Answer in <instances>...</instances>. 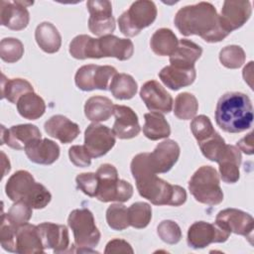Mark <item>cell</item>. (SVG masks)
Listing matches in <instances>:
<instances>
[{"instance_id":"21","label":"cell","mask_w":254,"mask_h":254,"mask_svg":"<svg viewBox=\"0 0 254 254\" xmlns=\"http://www.w3.org/2000/svg\"><path fill=\"white\" fill-rule=\"evenodd\" d=\"M97 51L99 59L111 57L119 61H127L133 56L134 45L129 39L107 35L97 39Z\"/></svg>"},{"instance_id":"1","label":"cell","mask_w":254,"mask_h":254,"mask_svg":"<svg viewBox=\"0 0 254 254\" xmlns=\"http://www.w3.org/2000/svg\"><path fill=\"white\" fill-rule=\"evenodd\" d=\"M148 154H137L130 165L139 194L155 205L180 206L184 204L187 200L186 190L158 178L150 167Z\"/></svg>"},{"instance_id":"22","label":"cell","mask_w":254,"mask_h":254,"mask_svg":"<svg viewBox=\"0 0 254 254\" xmlns=\"http://www.w3.org/2000/svg\"><path fill=\"white\" fill-rule=\"evenodd\" d=\"M46 133L63 144L71 143L80 132L79 126L67 117L58 114L48 119L44 125Z\"/></svg>"},{"instance_id":"30","label":"cell","mask_w":254,"mask_h":254,"mask_svg":"<svg viewBox=\"0 0 254 254\" xmlns=\"http://www.w3.org/2000/svg\"><path fill=\"white\" fill-rule=\"evenodd\" d=\"M179 40L175 33L168 28L158 29L150 40V47L152 51L161 57L172 56L176 51Z\"/></svg>"},{"instance_id":"46","label":"cell","mask_w":254,"mask_h":254,"mask_svg":"<svg viewBox=\"0 0 254 254\" xmlns=\"http://www.w3.org/2000/svg\"><path fill=\"white\" fill-rule=\"evenodd\" d=\"M77 188L86 195L95 197L97 187H98V178L96 173H81L75 178Z\"/></svg>"},{"instance_id":"39","label":"cell","mask_w":254,"mask_h":254,"mask_svg":"<svg viewBox=\"0 0 254 254\" xmlns=\"http://www.w3.org/2000/svg\"><path fill=\"white\" fill-rule=\"evenodd\" d=\"M198 145L202 155L212 162L218 161L226 146L224 139L217 132L198 143Z\"/></svg>"},{"instance_id":"23","label":"cell","mask_w":254,"mask_h":254,"mask_svg":"<svg viewBox=\"0 0 254 254\" xmlns=\"http://www.w3.org/2000/svg\"><path fill=\"white\" fill-rule=\"evenodd\" d=\"M24 150L29 160L39 165H52L60 157L59 145L48 138L36 139Z\"/></svg>"},{"instance_id":"12","label":"cell","mask_w":254,"mask_h":254,"mask_svg":"<svg viewBox=\"0 0 254 254\" xmlns=\"http://www.w3.org/2000/svg\"><path fill=\"white\" fill-rule=\"evenodd\" d=\"M215 223L229 233L233 232L246 237L252 243L254 219L249 213L237 208H225L217 213Z\"/></svg>"},{"instance_id":"19","label":"cell","mask_w":254,"mask_h":254,"mask_svg":"<svg viewBox=\"0 0 254 254\" xmlns=\"http://www.w3.org/2000/svg\"><path fill=\"white\" fill-rule=\"evenodd\" d=\"M1 127V144H6L12 149H25L34 140L42 138L39 128L33 124L14 125L9 129Z\"/></svg>"},{"instance_id":"38","label":"cell","mask_w":254,"mask_h":254,"mask_svg":"<svg viewBox=\"0 0 254 254\" xmlns=\"http://www.w3.org/2000/svg\"><path fill=\"white\" fill-rule=\"evenodd\" d=\"M246 60L244 50L240 46L230 45L224 47L219 53V61L221 64L227 68L235 69L243 65Z\"/></svg>"},{"instance_id":"9","label":"cell","mask_w":254,"mask_h":254,"mask_svg":"<svg viewBox=\"0 0 254 254\" xmlns=\"http://www.w3.org/2000/svg\"><path fill=\"white\" fill-rule=\"evenodd\" d=\"M117 69L111 65L85 64L80 66L74 75L75 85L83 91L94 89L107 90Z\"/></svg>"},{"instance_id":"29","label":"cell","mask_w":254,"mask_h":254,"mask_svg":"<svg viewBox=\"0 0 254 254\" xmlns=\"http://www.w3.org/2000/svg\"><path fill=\"white\" fill-rule=\"evenodd\" d=\"M113 113L114 104L111 99L105 96H91L84 104L85 117L94 123L108 120Z\"/></svg>"},{"instance_id":"41","label":"cell","mask_w":254,"mask_h":254,"mask_svg":"<svg viewBox=\"0 0 254 254\" xmlns=\"http://www.w3.org/2000/svg\"><path fill=\"white\" fill-rule=\"evenodd\" d=\"M24 55L22 42L15 38H5L0 43V58L2 61L12 64L18 62Z\"/></svg>"},{"instance_id":"13","label":"cell","mask_w":254,"mask_h":254,"mask_svg":"<svg viewBox=\"0 0 254 254\" xmlns=\"http://www.w3.org/2000/svg\"><path fill=\"white\" fill-rule=\"evenodd\" d=\"M115 145L113 131L105 125L91 123L84 132V147L91 158H99L107 154Z\"/></svg>"},{"instance_id":"45","label":"cell","mask_w":254,"mask_h":254,"mask_svg":"<svg viewBox=\"0 0 254 254\" xmlns=\"http://www.w3.org/2000/svg\"><path fill=\"white\" fill-rule=\"evenodd\" d=\"M16 229L14 225H12L8 219L6 218V214H2L1 228H0V242L1 246L4 250L9 252H15L16 246Z\"/></svg>"},{"instance_id":"8","label":"cell","mask_w":254,"mask_h":254,"mask_svg":"<svg viewBox=\"0 0 254 254\" xmlns=\"http://www.w3.org/2000/svg\"><path fill=\"white\" fill-rule=\"evenodd\" d=\"M156 17L157 7L153 1H135L118 18L120 32L126 37H135L144 28L153 24Z\"/></svg>"},{"instance_id":"37","label":"cell","mask_w":254,"mask_h":254,"mask_svg":"<svg viewBox=\"0 0 254 254\" xmlns=\"http://www.w3.org/2000/svg\"><path fill=\"white\" fill-rule=\"evenodd\" d=\"M128 210L129 225L134 228H145L152 218V207L149 203L137 201L130 205Z\"/></svg>"},{"instance_id":"32","label":"cell","mask_w":254,"mask_h":254,"mask_svg":"<svg viewBox=\"0 0 254 254\" xmlns=\"http://www.w3.org/2000/svg\"><path fill=\"white\" fill-rule=\"evenodd\" d=\"M19 114L28 120H36L42 117L46 111L44 99L35 92L24 94L17 102Z\"/></svg>"},{"instance_id":"35","label":"cell","mask_w":254,"mask_h":254,"mask_svg":"<svg viewBox=\"0 0 254 254\" xmlns=\"http://www.w3.org/2000/svg\"><path fill=\"white\" fill-rule=\"evenodd\" d=\"M138 84L136 80L127 73H116L110 84L109 90L116 99H131L137 93Z\"/></svg>"},{"instance_id":"28","label":"cell","mask_w":254,"mask_h":254,"mask_svg":"<svg viewBox=\"0 0 254 254\" xmlns=\"http://www.w3.org/2000/svg\"><path fill=\"white\" fill-rule=\"evenodd\" d=\"M35 39L41 50L48 54L57 53L62 46V36L50 22H43L37 26Z\"/></svg>"},{"instance_id":"26","label":"cell","mask_w":254,"mask_h":254,"mask_svg":"<svg viewBox=\"0 0 254 254\" xmlns=\"http://www.w3.org/2000/svg\"><path fill=\"white\" fill-rule=\"evenodd\" d=\"M196 76L195 68H183L175 65H167L159 72L162 82L172 90H179L182 87L193 83Z\"/></svg>"},{"instance_id":"47","label":"cell","mask_w":254,"mask_h":254,"mask_svg":"<svg viewBox=\"0 0 254 254\" xmlns=\"http://www.w3.org/2000/svg\"><path fill=\"white\" fill-rule=\"evenodd\" d=\"M68 157L70 162L79 168H85L91 164V156L85 149L84 145H74L68 150Z\"/></svg>"},{"instance_id":"34","label":"cell","mask_w":254,"mask_h":254,"mask_svg":"<svg viewBox=\"0 0 254 254\" xmlns=\"http://www.w3.org/2000/svg\"><path fill=\"white\" fill-rule=\"evenodd\" d=\"M69 54L77 60L99 59L97 52V39L88 35H78L69 44Z\"/></svg>"},{"instance_id":"49","label":"cell","mask_w":254,"mask_h":254,"mask_svg":"<svg viewBox=\"0 0 254 254\" xmlns=\"http://www.w3.org/2000/svg\"><path fill=\"white\" fill-rule=\"evenodd\" d=\"M237 147L247 155L253 154V132H250L247 136L237 142Z\"/></svg>"},{"instance_id":"2","label":"cell","mask_w":254,"mask_h":254,"mask_svg":"<svg viewBox=\"0 0 254 254\" xmlns=\"http://www.w3.org/2000/svg\"><path fill=\"white\" fill-rule=\"evenodd\" d=\"M174 22L182 35H196L207 43H218L229 35L221 25L215 7L209 2L182 7Z\"/></svg>"},{"instance_id":"20","label":"cell","mask_w":254,"mask_h":254,"mask_svg":"<svg viewBox=\"0 0 254 254\" xmlns=\"http://www.w3.org/2000/svg\"><path fill=\"white\" fill-rule=\"evenodd\" d=\"M115 122L112 131L119 139H132L136 137L141 130L138 116L132 108L125 105H114Z\"/></svg>"},{"instance_id":"5","label":"cell","mask_w":254,"mask_h":254,"mask_svg":"<svg viewBox=\"0 0 254 254\" xmlns=\"http://www.w3.org/2000/svg\"><path fill=\"white\" fill-rule=\"evenodd\" d=\"M98 187L95 197L102 202H125L133 195L130 183L118 178L117 169L111 164H102L96 171Z\"/></svg>"},{"instance_id":"42","label":"cell","mask_w":254,"mask_h":254,"mask_svg":"<svg viewBox=\"0 0 254 254\" xmlns=\"http://www.w3.org/2000/svg\"><path fill=\"white\" fill-rule=\"evenodd\" d=\"M33 207L24 201H15V203L10 207L6 218L8 221L15 227L21 226L25 223H28L33 214Z\"/></svg>"},{"instance_id":"27","label":"cell","mask_w":254,"mask_h":254,"mask_svg":"<svg viewBox=\"0 0 254 254\" xmlns=\"http://www.w3.org/2000/svg\"><path fill=\"white\" fill-rule=\"evenodd\" d=\"M201 54L202 49L200 46L188 39H182L179 41L176 51L170 56V63L175 66L192 68Z\"/></svg>"},{"instance_id":"10","label":"cell","mask_w":254,"mask_h":254,"mask_svg":"<svg viewBox=\"0 0 254 254\" xmlns=\"http://www.w3.org/2000/svg\"><path fill=\"white\" fill-rule=\"evenodd\" d=\"M230 233L218 224L205 221L193 222L188 230V245L193 249L205 248L211 243L225 242Z\"/></svg>"},{"instance_id":"17","label":"cell","mask_w":254,"mask_h":254,"mask_svg":"<svg viewBox=\"0 0 254 254\" xmlns=\"http://www.w3.org/2000/svg\"><path fill=\"white\" fill-rule=\"evenodd\" d=\"M140 97L153 112L169 113L173 108V97L157 80L145 82L141 87Z\"/></svg>"},{"instance_id":"36","label":"cell","mask_w":254,"mask_h":254,"mask_svg":"<svg viewBox=\"0 0 254 254\" xmlns=\"http://www.w3.org/2000/svg\"><path fill=\"white\" fill-rule=\"evenodd\" d=\"M198 109L196 97L190 92H182L177 95L174 105V114L182 120L192 119Z\"/></svg>"},{"instance_id":"44","label":"cell","mask_w":254,"mask_h":254,"mask_svg":"<svg viewBox=\"0 0 254 254\" xmlns=\"http://www.w3.org/2000/svg\"><path fill=\"white\" fill-rule=\"evenodd\" d=\"M159 237L168 244H177L182 238V230L177 222L163 220L157 227Z\"/></svg>"},{"instance_id":"14","label":"cell","mask_w":254,"mask_h":254,"mask_svg":"<svg viewBox=\"0 0 254 254\" xmlns=\"http://www.w3.org/2000/svg\"><path fill=\"white\" fill-rule=\"evenodd\" d=\"M31 5L33 2L2 0L0 2V24L13 31L24 30L30 21L27 6Z\"/></svg>"},{"instance_id":"40","label":"cell","mask_w":254,"mask_h":254,"mask_svg":"<svg viewBox=\"0 0 254 254\" xmlns=\"http://www.w3.org/2000/svg\"><path fill=\"white\" fill-rule=\"evenodd\" d=\"M106 221L113 230H124L129 226L128 210L125 205L114 203L108 206L106 210Z\"/></svg>"},{"instance_id":"43","label":"cell","mask_w":254,"mask_h":254,"mask_svg":"<svg viewBox=\"0 0 254 254\" xmlns=\"http://www.w3.org/2000/svg\"><path fill=\"white\" fill-rule=\"evenodd\" d=\"M190 130L197 143L202 142L216 132L210 119L205 115H198L193 117L192 121L190 122Z\"/></svg>"},{"instance_id":"31","label":"cell","mask_w":254,"mask_h":254,"mask_svg":"<svg viewBox=\"0 0 254 254\" xmlns=\"http://www.w3.org/2000/svg\"><path fill=\"white\" fill-rule=\"evenodd\" d=\"M145 124L143 127L144 135L152 140L168 138L171 134V128L165 116L159 112H150L144 115Z\"/></svg>"},{"instance_id":"11","label":"cell","mask_w":254,"mask_h":254,"mask_svg":"<svg viewBox=\"0 0 254 254\" xmlns=\"http://www.w3.org/2000/svg\"><path fill=\"white\" fill-rule=\"evenodd\" d=\"M90 14L89 31L99 37L111 35L115 30V19L112 16V5L107 0H89L86 2Z\"/></svg>"},{"instance_id":"6","label":"cell","mask_w":254,"mask_h":254,"mask_svg":"<svg viewBox=\"0 0 254 254\" xmlns=\"http://www.w3.org/2000/svg\"><path fill=\"white\" fill-rule=\"evenodd\" d=\"M189 190L196 201L216 205L223 200L217 171L211 166L198 168L189 182Z\"/></svg>"},{"instance_id":"7","label":"cell","mask_w":254,"mask_h":254,"mask_svg":"<svg viewBox=\"0 0 254 254\" xmlns=\"http://www.w3.org/2000/svg\"><path fill=\"white\" fill-rule=\"evenodd\" d=\"M67 224L72 230L74 244L79 252H89L99 243L100 232L89 209H73L68 215Z\"/></svg>"},{"instance_id":"24","label":"cell","mask_w":254,"mask_h":254,"mask_svg":"<svg viewBox=\"0 0 254 254\" xmlns=\"http://www.w3.org/2000/svg\"><path fill=\"white\" fill-rule=\"evenodd\" d=\"M16 250L15 253L36 254L44 253L45 249L39 234L38 226L25 223L16 229Z\"/></svg>"},{"instance_id":"18","label":"cell","mask_w":254,"mask_h":254,"mask_svg":"<svg viewBox=\"0 0 254 254\" xmlns=\"http://www.w3.org/2000/svg\"><path fill=\"white\" fill-rule=\"evenodd\" d=\"M37 226L44 249H53L55 253H64L68 251L69 237L65 225L43 222Z\"/></svg>"},{"instance_id":"4","label":"cell","mask_w":254,"mask_h":254,"mask_svg":"<svg viewBox=\"0 0 254 254\" xmlns=\"http://www.w3.org/2000/svg\"><path fill=\"white\" fill-rule=\"evenodd\" d=\"M7 196L13 201H24L31 207L41 209L46 207L52 199L49 190L37 183L34 177L25 170L15 172L5 186Z\"/></svg>"},{"instance_id":"48","label":"cell","mask_w":254,"mask_h":254,"mask_svg":"<svg viewBox=\"0 0 254 254\" xmlns=\"http://www.w3.org/2000/svg\"><path fill=\"white\" fill-rule=\"evenodd\" d=\"M105 254H111V253H134L133 248L131 247V245L123 240V239H119V238H115L110 240L105 247L104 250Z\"/></svg>"},{"instance_id":"33","label":"cell","mask_w":254,"mask_h":254,"mask_svg":"<svg viewBox=\"0 0 254 254\" xmlns=\"http://www.w3.org/2000/svg\"><path fill=\"white\" fill-rule=\"evenodd\" d=\"M34 92L33 85L24 78H6L2 74L1 80V97L6 98L11 103L17 104L20 97L24 94Z\"/></svg>"},{"instance_id":"25","label":"cell","mask_w":254,"mask_h":254,"mask_svg":"<svg viewBox=\"0 0 254 254\" xmlns=\"http://www.w3.org/2000/svg\"><path fill=\"white\" fill-rule=\"evenodd\" d=\"M241 159V153L237 147L232 145L225 146L223 153L216 162L219 165L220 177L224 183L234 184L238 182Z\"/></svg>"},{"instance_id":"15","label":"cell","mask_w":254,"mask_h":254,"mask_svg":"<svg viewBox=\"0 0 254 254\" xmlns=\"http://www.w3.org/2000/svg\"><path fill=\"white\" fill-rule=\"evenodd\" d=\"M181 149L179 144L171 139L159 143L152 153L148 154L151 169L156 174L168 173L177 163Z\"/></svg>"},{"instance_id":"3","label":"cell","mask_w":254,"mask_h":254,"mask_svg":"<svg viewBox=\"0 0 254 254\" xmlns=\"http://www.w3.org/2000/svg\"><path fill=\"white\" fill-rule=\"evenodd\" d=\"M215 121L227 133H240L249 129L253 122V106L249 96L238 91L224 93L216 104Z\"/></svg>"},{"instance_id":"16","label":"cell","mask_w":254,"mask_h":254,"mask_svg":"<svg viewBox=\"0 0 254 254\" xmlns=\"http://www.w3.org/2000/svg\"><path fill=\"white\" fill-rule=\"evenodd\" d=\"M252 14L251 3L241 0H226L223 2L219 19L222 27L229 34L242 27Z\"/></svg>"}]
</instances>
